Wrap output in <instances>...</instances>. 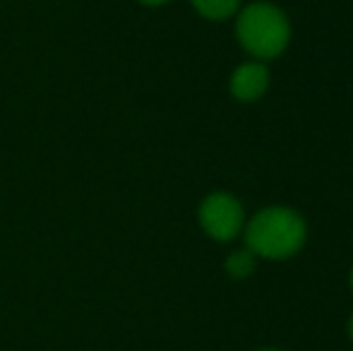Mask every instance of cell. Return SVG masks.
I'll return each mask as SVG.
<instances>
[{
  "instance_id": "7a4b0ae2",
  "label": "cell",
  "mask_w": 353,
  "mask_h": 351,
  "mask_svg": "<svg viewBox=\"0 0 353 351\" xmlns=\"http://www.w3.org/2000/svg\"><path fill=\"white\" fill-rule=\"evenodd\" d=\"M238 43L257 61L281 56L291 41V22L281 8L265 0L250 3L236 17Z\"/></svg>"
},
{
  "instance_id": "ba28073f",
  "label": "cell",
  "mask_w": 353,
  "mask_h": 351,
  "mask_svg": "<svg viewBox=\"0 0 353 351\" xmlns=\"http://www.w3.org/2000/svg\"><path fill=\"white\" fill-rule=\"evenodd\" d=\"M346 330H349V337H351V342H353V315L349 318V328H346Z\"/></svg>"
},
{
  "instance_id": "3957f363",
  "label": "cell",
  "mask_w": 353,
  "mask_h": 351,
  "mask_svg": "<svg viewBox=\"0 0 353 351\" xmlns=\"http://www.w3.org/2000/svg\"><path fill=\"white\" fill-rule=\"evenodd\" d=\"M200 226L205 229V234L214 241L228 243L243 231V221H245V212L238 197H233L231 192H210L202 200L200 212H197Z\"/></svg>"
},
{
  "instance_id": "52a82bcc",
  "label": "cell",
  "mask_w": 353,
  "mask_h": 351,
  "mask_svg": "<svg viewBox=\"0 0 353 351\" xmlns=\"http://www.w3.org/2000/svg\"><path fill=\"white\" fill-rule=\"evenodd\" d=\"M137 3H142V5H147V8H161V5H166V3H171V0H137Z\"/></svg>"
},
{
  "instance_id": "6da1fadb",
  "label": "cell",
  "mask_w": 353,
  "mask_h": 351,
  "mask_svg": "<svg viewBox=\"0 0 353 351\" xmlns=\"http://www.w3.org/2000/svg\"><path fill=\"white\" fill-rule=\"evenodd\" d=\"M307 226L291 207H265L245 226V245L255 258L288 260L305 245Z\"/></svg>"
},
{
  "instance_id": "8992f818",
  "label": "cell",
  "mask_w": 353,
  "mask_h": 351,
  "mask_svg": "<svg viewBox=\"0 0 353 351\" xmlns=\"http://www.w3.org/2000/svg\"><path fill=\"white\" fill-rule=\"evenodd\" d=\"M255 255L250 253V250H233L231 255L226 258V263H223V267H226L228 277H233V279H248V277L255 272Z\"/></svg>"
},
{
  "instance_id": "9c48e42d",
  "label": "cell",
  "mask_w": 353,
  "mask_h": 351,
  "mask_svg": "<svg viewBox=\"0 0 353 351\" xmlns=\"http://www.w3.org/2000/svg\"><path fill=\"white\" fill-rule=\"evenodd\" d=\"M349 284H351V291H353V267H351V274H349Z\"/></svg>"
},
{
  "instance_id": "5b68a950",
  "label": "cell",
  "mask_w": 353,
  "mask_h": 351,
  "mask_svg": "<svg viewBox=\"0 0 353 351\" xmlns=\"http://www.w3.org/2000/svg\"><path fill=\"white\" fill-rule=\"evenodd\" d=\"M190 3L202 17L212 19V22L228 19L231 14L238 12V8H241V0H190Z\"/></svg>"
},
{
  "instance_id": "30bf717a",
  "label": "cell",
  "mask_w": 353,
  "mask_h": 351,
  "mask_svg": "<svg viewBox=\"0 0 353 351\" xmlns=\"http://www.w3.org/2000/svg\"><path fill=\"white\" fill-rule=\"evenodd\" d=\"M262 351H279V349H262Z\"/></svg>"
},
{
  "instance_id": "277c9868",
  "label": "cell",
  "mask_w": 353,
  "mask_h": 351,
  "mask_svg": "<svg viewBox=\"0 0 353 351\" xmlns=\"http://www.w3.org/2000/svg\"><path fill=\"white\" fill-rule=\"evenodd\" d=\"M228 89L238 101H257L270 89V70H267L265 63H243L233 70L231 80H228Z\"/></svg>"
}]
</instances>
